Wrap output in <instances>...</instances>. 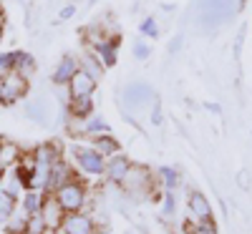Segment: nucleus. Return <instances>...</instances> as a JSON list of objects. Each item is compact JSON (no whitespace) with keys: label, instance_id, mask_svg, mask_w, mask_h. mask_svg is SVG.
Here are the masks:
<instances>
[{"label":"nucleus","instance_id":"obj_1","mask_svg":"<svg viewBox=\"0 0 252 234\" xmlns=\"http://www.w3.org/2000/svg\"><path fill=\"white\" fill-rule=\"evenodd\" d=\"M240 0H197V15L202 28H215L237 13Z\"/></svg>","mask_w":252,"mask_h":234},{"label":"nucleus","instance_id":"obj_2","mask_svg":"<svg viewBox=\"0 0 252 234\" xmlns=\"http://www.w3.org/2000/svg\"><path fill=\"white\" fill-rule=\"evenodd\" d=\"M119 186H121L129 197H134V199H144V197L154 194V176H152V172H149L146 166L131 164V166H129V172H126V176L121 179Z\"/></svg>","mask_w":252,"mask_h":234},{"label":"nucleus","instance_id":"obj_3","mask_svg":"<svg viewBox=\"0 0 252 234\" xmlns=\"http://www.w3.org/2000/svg\"><path fill=\"white\" fill-rule=\"evenodd\" d=\"M56 202L66 209V214H71V211H81L83 204H86V186H83L78 179H66L56 191H53Z\"/></svg>","mask_w":252,"mask_h":234},{"label":"nucleus","instance_id":"obj_4","mask_svg":"<svg viewBox=\"0 0 252 234\" xmlns=\"http://www.w3.org/2000/svg\"><path fill=\"white\" fill-rule=\"evenodd\" d=\"M73 161L86 176L106 174V156H101L94 146H73Z\"/></svg>","mask_w":252,"mask_h":234},{"label":"nucleus","instance_id":"obj_5","mask_svg":"<svg viewBox=\"0 0 252 234\" xmlns=\"http://www.w3.org/2000/svg\"><path fill=\"white\" fill-rule=\"evenodd\" d=\"M28 78L20 76L18 71H10L8 76L0 78V103L3 106H13L15 101H20L28 93Z\"/></svg>","mask_w":252,"mask_h":234},{"label":"nucleus","instance_id":"obj_6","mask_svg":"<svg viewBox=\"0 0 252 234\" xmlns=\"http://www.w3.org/2000/svg\"><path fill=\"white\" fill-rule=\"evenodd\" d=\"M61 234H96V222L83 211H71L61 224Z\"/></svg>","mask_w":252,"mask_h":234},{"label":"nucleus","instance_id":"obj_7","mask_svg":"<svg viewBox=\"0 0 252 234\" xmlns=\"http://www.w3.org/2000/svg\"><path fill=\"white\" fill-rule=\"evenodd\" d=\"M40 217H43L48 232H58L61 224H63V219H66V209L56 202L53 194H46L43 197V204H40Z\"/></svg>","mask_w":252,"mask_h":234},{"label":"nucleus","instance_id":"obj_8","mask_svg":"<svg viewBox=\"0 0 252 234\" xmlns=\"http://www.w3.org/2000/svg\"><path fill=\"white\" fill-rule=\"evenodd\" d=\"M189 214L194 217V224H212L215 222L212 204L199 191H189Z\"/></svg>","mask_w":252,"mask_h":234},{"label":"nucleus","instance_id":"obj_9","mask_svg":"<svg viewBox=\"0 0 252 234\" xmlns=\"http://www.w3.org/2000/svg\"><path fill=\"white\" fill-rule=\"evenodd\" d=\"M96 91V78L91 73H86L83 68H78L73 73V78L68 81V98H78V96H94Z\"/></svg>","mask_w":252,"mask_h":234},{"label":"nucleus","instance_id":"obj_10","mask_svg":"<svg viewBox=\"0 0 252 234\" xmlns=\"http://www.w3.org/2000/svg\"><path fill=\"white\" fill-rule=\"evenodd\" d=\"M119 46H121L119 35H109V38H103L98 46H94V51L101 58L103 66H114V63L119 60Z\"/></svg>","mask_w":252,"mask_h":234},{"label":"nucleus","instance_id":"obj_11","mask_svg":"<svg viewBox=\"0 0 252 234\" xmlns=\"http://www.w3.org/2000/svg\"><path fill=\"white\" fill-rule=\"evenodd\" d=\"M76 71H78V60H76L73 56H63V58L58 60V66H56L51 81L56 83V86H68V81L73 78Z\"/></svg>","mask_w":252,"mask_h":234},{"label":"nucleus","instance_id":"obj_12","mask_svg":"<svg viewBox=\"0 0 252 234\" xmlns=\"http://www.w3.org/2000/svg\"><path fill=\"white\" fill-rule=\"evenodd\" d=\"M124 101H126V106H131V109H139L146 101H152V88L146 86V83H129V86L124 88Z\"/></svg>","mask_w":252,"mask_h":234},{"label":"nucleus","instance_id":"obj_13","mask_svg":"<svg viewBox=\"0 0 252 234\" xmlns=\"http://www.w3.org/2000/svg\"><path fill=\"white\" fill-rule=\"evenodd\" d=\"M129 166H131V161L126 159L121 151L114 154V156H109L106 159V176H109V181L121 184V179L126 176V172H129Z\"/></svg>","mask_w":252,"mask_h":234},{"label":"nucleus","instance_id":"obj_14","mask_svg":"<svg viewBox=\"0 0 252 234\" xmlns=\"http://www.w3.org/2000/svg\"><path fill=\"white\" fill-rule=\"evenodd\" d=\"M33 159H35V164L53 166L58 159H63V156H61V146H58L56 141H46V144H40V146H35V148H33Z\"/></svg>","mask_w":252,"mask_h":234},{"label":"nucleus","instance_id":"obj_15","mask_svg":"<svg viewBox=\"0 0 252 234\" xmlns=\"http://www.w3.org/2000/svg\"><path fill=\"white\" fill-rule=\"evenodd\" d=\"M78 68H83L86 73H91V76L98 81V78L103 76V68H106V66H103L101 58L96 56V51L91 48V51H83V56H81V60H78Z\"/></svg>","mask_w":252,"mask_h":234},{"label":"nucleus","instance_id":"obj_16","mask_svg":"<svg viewBox=\"0 0 252 234\" xmlns=\"http://www.w3.org/2000/svg\"><path fill=\"white\" fill-rule=\"evenodd\" d=\"M68 111L73 118H89L94 114V96H78L68 98Z\"/></svg>","mask_w":252,"mask_h":234},{"label":"nucleus","instance_id":"obj_17","mask_svg":"<svg viewBox=\"0 0 252 234\" xmlns=\"http://www.w3.org/2000/svg\"><path fill=\"white\" fill-rule=\"evenodd\" d=\"M91 146L96 148V151L101 154V156H114V154H119V141L114 139V136H109V134H96V136H91Z\"/></svg>","mask_w":252,"mask_h":234},{"label":"nucleus","instance_id":"obj_18","mask_svg":"<svg viewBox=\"0 0 252 234\" xmlns=\"http://www.w3.org/2000/svg\"><path fill=\"white\" fill-rule=\"evenodd\" d=\"M26 114H28L31 121H35V123H48V116H51V111H48V101H46V98L28 101V103H26Z\"/></svg>","mask_w":252,"mask_h":234},{"label":"nucleus","instance_id":"obj_19","mask_svg":"<svg viewBox=\"0 0 252 234\" xmlns=\"http://www.w3.org/2000/svg\"><path fill=\"white\" fill-rule=\"evenodd\" d=\"M40 204H43V191L38 189H26L23 191V211L31 217V214H40Z\"/></svg>","mask_w":252,"mask_h":234},{"label":"nucleus","instance_id":"obj_20","mask_svg":"<svg viewBox=\"0 0 252 234\" xmlns=\"http://www.w3.org/2000/svg\"><path fill=\"white\" fill-rule=\"evenodd\" d=\"M18 209V199L15 194H10L8 189H0V224H5Z\"/></svg>","mask_w":252,"mask_h":234},{"label":"nucleus","instance_id":"obj_21","mask_svg":"<svg viewBox=\"0 0 252 234\" xmlns=\"http://www.w3.org/2000/svg\"><path fill=\"white\" fill-rule=\"evenodd\" d=\"M15 71H18L20 76L31 78V76H33V71H35V58H33L31 53H26V51H18V58H15Z\"/></svg>","mask_w":252,"mask_h":234},{"label":"nucleus","instance_id":"obj_22","mask_svg":"<svg viewBox=\"0 0 252 234\" xmlns=\"http://www.w3.org/2000/svg\"><path fill=\"white\" fill-rule=\"evenodd\" d=\"M46 232H48V227H46L43 217H40V214H31V217H28L23 234H46Z\"/></svg>","mask_w":252,"mask_h":234},{"label":"nucleus","instance_id":"obj_23","mask_svg":"<svg viewBox=\"0 0 252 234\" xmlns=\"http://www.w3.org/2000/svg\"><path fill=\"white\" fill-rule=\"evenodd\" d=\"M15 58H18V51H10V53H0V78L8 76L10 71H15Z\"/></svg>","mask_w":252,"mask_h":234},{"label":"nucleus","instance_id":"obj_24","mask_svg":"<svg viewBox=\"0 0 252 234\" xmlns=\"http://www.w3.org/2000/svg\"><path fill=\"white\" fill-rule=\"evenodd\" d=\"M141 33H144V35H149V38H157V35H159L157 20H154V18H146L144 23H141Z\"/></svg>","mask_w":252,"mask_h":234},{"label":"nucleus","instance_id":"obj_25","mask_svg":"<svg viewBox=\"0 0 252 234\" xmlns=\"http://www.w3.org/2000/svg\"><path fill=\"white\" fill-rule=\"evenodd\" d=\"M159 174H161V179H164V181H161L164 186H169V189L177 186V172H174V169H161Z\"/></svg>","mask_w":252,"mask_h":234},{"label":"nucleus","instance_id":"obj_26","mask_svg":"<svg viewBox=\"0 0 252 234\" xmlns=\"http://www.w3.org/2000/svg\"><path fill=\"white\" fill-rule=\"evenodd\" d=\"M134 56H136L139 60H146V58H149V46H146L144 40H139V43L134 46Z\"/></svg>","mask_w":252,"mask_h":234},{"label":"nucleus","instance_id":"obj_27","mask_svg":"<svg viewBox=\"0 0 252 234\" xmlns=\"http://www.w3.org/2000/svg\"><path fill=\"white\" fill-rule=\"evenodd\" d=\"M152 123H157V126L161 123V103L157 98L152 101Z\"/></svg>","mask_w":252,"mask_h":234},{"label":"nucleus","instance_id":"obj_28","mask_svg":"<svg viewBox=\"0 0 252 234\" xmlns=\"http://www.w3.org/2000/svg\"><path fill=\"white\" fill-rule=\"evenodd\" d=\"M73 13H76V5L71 3V5H66V8H61L58 18H61V20H68V18H73Z\"/></svg>","mask_w":252,"mask_h":234},{"label":"nucleus","instance_id":"obj_29","mask_svg":"<svg viewBox=\"0 0 252 234\" xmlns=\"http://www.w3.org/2000/svg\"><path fill=\"white\" fill-rule=\"evenodd\" d=\"M237 179H240V186H242V189H247V186H250V174H247V172H240V176H237Z\"/></svg>","mask_w":252,"mask_h":234},{"label":"nucleus","instance_id":"obj_30","mask_svg":"<svg viewBox=\"0 0 252 234\" xmlns=\"http://www.w3.org/2000/svg\"><path fill=\"white\" fill-rule=\"evenodd\" d=\"M179 46H182V38H174V43H169V51H172V53H177V51H179Z\"/></svg>","mask_w":252,"mask_h":234},{"label":"nucleus","instance_id":"obj_31","mask_svg":"<svg viewBox=\"0 0 252 234\" xmlns=\"http://www.w3.org/2000/svg\"><path fill=\"white\" fill-rule=\"evenodd\" d=\"M174 211V197H166V214Z\"/></svg>","mask_w":252,"mask_h":234},{"label":"nucleus","instance_id":"obj_32","mask_svg":"<svg viewBox=\"0 0 252 234\" xmlns=\"http://www.w3.org/2000/svg\"><path fill=\"white\" fill-rule=\"evenodd\" d=\"M3 148H5V139H0V169H3Z\"/></svg>","mask_w":252,"mask_h":234},{"label":"nucleus","instance_id":"obj_33","mask_svg":"<svg viewBox=\"0 0 252 234\" xmlns=\"http://www.w3.org/2000/svg\"><path fill=\"white\" fill-rule=\"evenodd\" d=\"M3 28H5V13H3V8H0V33H3Z\"/></svg>","mask_w":252,"mask_h":234},{"label":"nucleus","instance_id":"obj_34","mask_svg":"<svg viewBox=\"0 0 252 234\" xmlns=\"http://www.w3.org/2000/svg\"><path fill=\"white\" fill-rule=\"evenodd\" d=\"M3 179H5V169H0V184H3Z\"/></svg>","mask_w":252,"mask_h":234},{"label":"nucleus","instance_id":"obj_35","mask_svg":"<svg viewBox=\"0 0 252 234\" xmlns=\"http://www.w3.org/2000/svg\"><path fill=\"white\" fill-rule=\"evenodd\" d=\"M0 43H3V33H0Z\"/></svg>","mask_w":252,"mask_h":234},{"label":"nucleus","instance_id":"obj_36","mask_svg":"<svg viewBox=\"0 0 252 234\" xmlns=\"http://www.w3.org/2000/svg\"><path fill=\"white\" fill-rule=\"evenodd\" d=\"M89 3H98V0H89Z\"/></svg>","mask_w":252,"mask_h":234}]
</instances>
